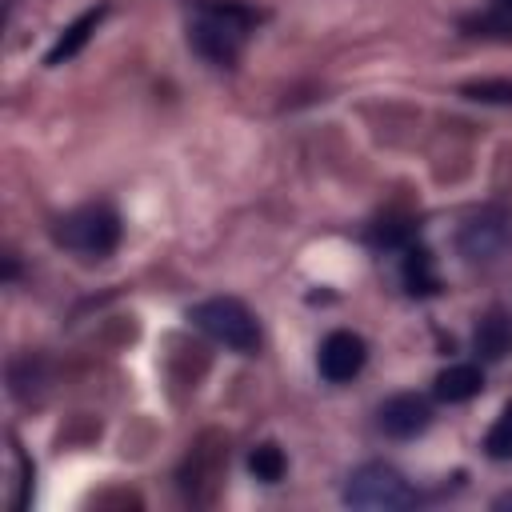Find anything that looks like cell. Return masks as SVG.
I'll list each match as a JSON object with an SVG mask.
<instances>
[{"instance_id":"1","label":"cell","mask_w":512,"mask_h":512,"mask_svg":"<svg viewBox=\"0 0 512 512\" xmlns=\"http://www.w3.org/2000/svg\"><path fill=\"white\" fill-rule=\"evenodd\" d=\"M252 12L240 4H200V12L188 24V44L196 56H204L216 68H232L244 52V36L252 28Z\"/></svg>"},{"instance_id":"2","label":"cell","mask_w":512,"mask_h":512,"mask_svg":"<svg viewBox=\"0 0 512 512\" xmlns=\"http://www.w3.org/2000/svg\"><path fill=\"white\" fill-rule=\"evenodd\" d=\"M56 244L84 260H104L120 244V216L108 204L72 208L68 216L56 220Z\"/></svg>"},{"instance_id":"3","label":"cell","mask_w":512,"mask_h":512,"mask_svg":"<svg viewBox=\"0 0 512 512\" xmlns=\"http://www.w3.org/2000/svg\"><path fill=\"white\" fill-rule=\"evenodd\" d=\"M188 320L216 344L232 348V352H256L260 348V324L256 316L236 300V296H212V300H200Z\"/></svg>"},{"instance_id":"4","label":"cell","mask_w":512,"mask_h":512,"mask_svg":"<svg viewBox=\"0 0 512 512\" xmlns=\"http://www.w3.org/2000/svg\"><path fill=\"white\" fill-rule=\"evenodd\" d=\"M340 496H344L348 508H372V512H396V508H412L416 504L412 484L392 464H380V460L352 468Z\"/></svg>"},{"instance_id":"5","label":"cell","mask_w":512,"mask_h":512,"mask_svg":"<svg viewBox=\"0 0 512 512\" xmlns=\"http://www.w3.org/2000/svg\"><path fill=\"white\" fill-rule=\"evenodd\" d=\"M364 360H368V344H364V336H356L348 328L328 332L320 352H316V368L328 384H348L364 368Z\"/></svg>"},{"instance_id":"6","label":"cell","mask_w":512,"mask_h":512,"mask_svg":"<svg viewBox=\"0 0 512 512\" xmlns=\"http://www.w3.org/2000/svg\"><path fill=\"white\" fill-rule=\"evenodd\" d=\"M508 240H512V228H508V220H504L500 212H480V216H472V220L460 228V236H456L460 252H464L472 264L500 260L504 248H508Z\"/></svg>"},{"instance_id":"7","label":"cell","mask_w":512,"mask_h":512,"mask_svg":"<svg viewBox=\"0 0 512 512\" xmlns=\"http://www.w3.org/2000/svg\"><path fill=\"white\" fill-rule=\"evenodd\" d=\"M376 424L392 440H412V436H420L432 424V404L424 396H416V392H396V396H388L380 404Z\"/></svg>"},{"instance_id":"8","label":"cell","mask_w":512,"mask_h":512,"mask_svg":"<svg viewBox=\"0 0 512 512\" xmlns=\"http://www.w3.org/2000/svg\"><path fill=\"white\" fill-rule=\"evenodd\" d=\"M472 348H476L480 360H504V356L512 352V312L488 308V312L476 320Z\"/></svg>"},{"instance_id":"9","label":"cell","mask_w":512,"mask_h":512,"mask_svg":"<svg viewBox=\"0 0 512 512\" xmlns=\"http://www.w3.org/2000/svg\"><path fill=\"white\" fill-rule=\"evenodd\" d=\"M108 16V4H96V8H88V12H80L60 36H56V44L48 48V56H44V64L48 68H56V64H64V60H72L88 40H92V32L100 28V20Z\"/></svg>"},{"instance_id":"10","label":"cell","mask_w":512,"mask_h":512,"mask_svg":"<svg viewBox=\"0 0 512 512\" xmlns=\"http://www.w3.org/2000/svg\"><path fill=\"white\" fill-rule=\"evenodd\" d=\"M480 392H484L480 364H448L444 372H436V396L444 404H464V400H472Z\"/></svg>"},{"instance_id":"11","label":"cell","mask_w":512,"mask_h":512,"mask_svg":"<svg viewBox=\"0 0 512 512\" xmlns=\"http://www.w3.org/2000/svg\"><path fill=\"white\" fill-rule=\"evenodd\" d=\"M400 276H404V288H408L412 296H436V292H440L436 260H432V252L420 248V244H408L404 264H400Z\"/></svg>"},{"instance_id":"12","label":"cell","mask_w":512,"mask_h":512,"mask_svg":"<svg viewBox=\"0 0 512 512\" xmlns=\"http://www.w3.org/2000/svg\"><path fill=\"white\" fill-rule=\"evenodd\" d=\"M284 468H288L284 448L272 444V440H264V444H256V448L248 452V472H252L256 480H264V484H276V480L284 476Z\"/></svg>"},{"instance_id":"13","label":"cell","mask_w":512,"mask_h":512,"mask_svg":"<svg viewBox=\"0 0 512 512\" xmlns=\"http://www.w3.org/2000/svg\"><path fill=\"white\" fill-rule=\"evenodd\" d=\"M460 96H468L476 104H512V80L508 76L468 80V84H460Z\"/></svg>"},{"instance_id":"14","label":"cell","mask_w":512,"mask_h":512,"mask_svg":"<svg viewBox=\"0 0 512 512\" xmlns=\"http://www.w3.org/2000/svg\"><path fill=\"white\" fill-rule=\"evenodd\" d=\"M484 452L492 460H512V400L500 408V416L492 420V428L484 432Z\"/></svg>"},{"instance_id":"15","label":"cell","mask_w":512,"mask_h":512,"mask_svg":"<svg viewBox=\"0 0 512 512\" xmlns=\"http://www.w3.org/2000/svg\"><path fill=\"white\" fill-rule=\"evenodd\" d=\"M412 236H416V224H412V220H396V216H384V220H376V228H372V244H388V248L412 244Z\"/></svg>"},{"instance_id":"16","label":"cell","mask_w":512,"mask_h":512,"mask_svg":"<svg viewBox=\"0 0 512 512\" xmlns=\"http://www.w3.org/2000/svg\"><path fill=\"white\" fill-rule=\"evenodd\" d=\"M492 508H512V492H504V496H496V500H492Z\"/></svg>"},{"instance_id":"17","label":"cell","mask_w":512,"mask_h":512,"mask_svg":"<svg viewBox=\"0 0 512 512\" xmlns=\"http://www.w3.org/2000/svg\"><path fill=\"white\" fill-rule=\"evenodd\" d=\"M500 4H504V8H512V0H500Z\"/></svg>"}]
</instances>
